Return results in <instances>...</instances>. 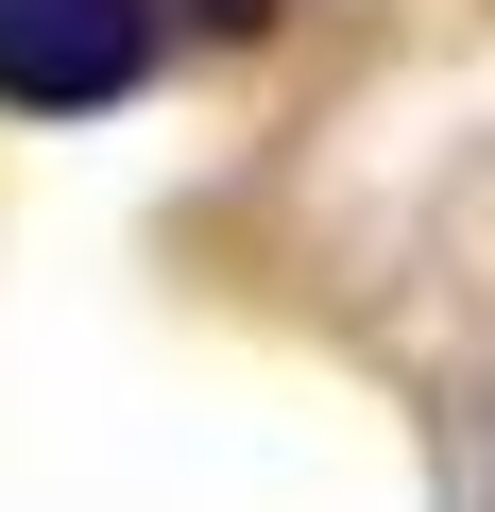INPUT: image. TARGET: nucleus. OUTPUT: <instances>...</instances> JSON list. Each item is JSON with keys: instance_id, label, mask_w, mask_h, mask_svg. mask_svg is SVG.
Returning <instances> with one entry per match:
<instances>
[{"instance_id": "1", "label": "nucleus", "mask_w": 495, "mask_h": 512, "mask_svg": "<svg viewBox=\"0 0 495 512\" xmlns=\"http://www.w3.org/2000/svg\"><path fill=\"white\" fill-rule=\"evenodd\" d=\"M154 69V0H0V103L18 120H86Z\"/></svg>"}]
</instances>
